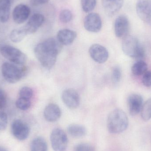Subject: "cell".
<instances>
[{
    "mask_svg": "<svg viewBox=\"0 0 151 151\" xmlns=\"http://www.w3.org/2000/svg\"><path fill=\"white\" fill-rule=\"evenodd\" d=\"M62 46L57 39L49 38L36 45L34 49L35 55L43 67L51 69L55 64Z\"/></svg>",
    "mask_w": 151,
    "mask_h": 151,
    "instance_id": "6da1fadb",
    "label": "cell"
},
{
    "mask_svg": "<svg viewBox=\"0 0 151 151\" xmlns=\"http://www.w3.org/2000/svg\"><path fill=\"white\" fill-rule=\"evenodd\" d=\"M128 125V118L126 113L121 109H115L108 115L107 127L111 134L122 133L127 129Z\"/></svg>",
    "mask_w": 151,
    "mask_h": 151,
    "instance_id": "7a4b0ae2",
    "label": "cell"
},
{
    "mask_svg": "<svg viewBox=\"0 0 151 151\" xmlns=\"http://www.w3.org/2000/svg\"><path fill=\"white\" fill-rule=\"evenodd\" d=\"M122 48L125 55L135 59L144 57L145 51L138 39L132 35H128L123 38Z\"/></svg>",
    "mask_w": 151,
    "mask_h": 151,
    "instance_id": "3957f363",
    "label": "cell"
},
{
    "mask_svg": "<svg viewBox=\"0 0 151 151\" xmlns=\"http://www.w3.org/2000/svg\"><path fill=\"white\" fill-rule=\"evenodd\" d=\"M17 65L4 63L1 67L2 75L5 81L9 83H14L19 81L24 76L25 70Z\"/></svg>",
    "mask_w": 151,
    "mask_h": 151,
    "instance_id": "277c9868",
    "label": "cell"
},
{
    "mask_svg": "<svg viewBox=\"0 0 151 151\" xmlns=\"http://www.w3.org/2000/svg\"><path fill=\"white\" fill-rule=\"evenodd\" d=\"M2 55L10 62L17 65H24L26 63L27 56L24 53L15 47L10 45H4L0 48Z\"/></svg>",
    "mask_w": 151,
    "mask_h": 151,
    "instance_id": "5b68a950",
    "label": "cell"
},
{
    "mask_svg": "<svg viewBox=\"0 0 151 151\" xmlns=\"http://www.w3.org/2000/svg\"><path fill=\"white\" fill-rule=\"evenodd\" d=\"M50 142L54 151H65L68 144V138L61 129L55 128L50 134Z\"/></svg>",
    "mask_w": 151,
    "mask_h": 151,
    "instance_id": "8992f818",
    "label": "cell"
},
{
    "mask_svg": "<svg viewBox=\"0 0 151 151\" xmlns=\"http://www.w3.org/2000/svg\"><path fill=\"white\" fill-rule=\"evenodd\" d=\"M11 130L12 135L19 141L25 140L29 137L30 129L29 126L20 119H16L12 123Z\"/></svg>",
    "mask_w": 151,
    "mask_h": 151,
    "instance_id": "52a82bcc",
    "label": "cell"
},
{
    "mask_svg": "<svg viewBox=\"0 0 151 151\" xmlns=\"http://www.w3.org/2000/svg\"><path fill=\"white\" fill-rule=\"evenodd\" d=\"M83 26L87 31L97 33L101 30L102 21L99 14L96 12L89 13L84 18Z\"/></svg>",
    "mask_w": 151,
    "mask_h": 151,
    "instance_id": "ba28073f",
    "label": "cell"
},
{
    "mask_svg": "<svg viewBox=\"0 0 151 151\" xmlns=\"http://www.w3.org/2000/svg\"><path fill=\"white\" fill-rule=\"evenodd\" d=\"M136 11L143 21L151 25V0H138L137 3Z\"/></svg>",
    "mask_w": 151,
    "mask_h": 151,
    "instance_id": "9c48e42d",
    "label": "cell"
},
{
    "mask_svg": "<svg viewBox=\"0 0 151 151\" xmlns=\"http://www.w3.org/2000/svg\"><path fill=\"white\" fill-rule=\"evenodd\" d=\"M89 53L92 59L99 64L105 63L109 57L108 50L104 46L93 44L90 47Z\"/></svg>",
    "mask_w": 151,
    "mask_h": 151,
    "instance_id": "30bf717a",
    "label": "cell"
},
{
    "mask_svg": "<svg viewBox=\"0 0 151 151\" xmlns=\"http://www.w3.org/2000/svg\"><path fill=\"white\" fill-rule=\"evenodd\" d=\"M115 35L118 38H124L128 35L129 30V22L128 18L125 15L117 17L114 24Z\"/></svg>",
    "mask_w": 151,
    "mask_h": 151,
    "instance_id": "8fae6325",
    "label": "cell"
},
{
    "mask_svg": "<svg viewBox=\"0 0 151 151\" xmlns=\"http://www.w3.org/2000/svg\"><path fill=\"white\" fill-rule=\"evenodd\" d=\"M144 104L142 97L138 94H130L127 99V105L130 115L135 116L141 113Z\"/></svg>",
    "mask_w": 151,
    "mask_h": 151,
    "instance_id": "7c38bea8",
    "label": "cell"
},
{
    "mask_svg": "<svg viewBox=\"0 0 151 151\" xmlns=\"http://www.w3.org/2000/svg\"><path fill=\"white\" fill-rule=\"evenodd\" d=\"M62 98L65 104L70 109H76L80 104L79 94L73 89L68 88L64 90L62 93Z\"/></svg>",
    "mask_w": 151,
    "mask_h": 151,
    "instance_id": "4fadbf2b",
    "label": "cell"
},
{
    "mask_svg": "<svg viewBox=\"0 0 151 151\" xmlns=\"http://www.w3.org/2000/svg\"><path fill=\"white\" fill-rule=\"evenodd\" d=\"M44 21L45 17L43 15L40 13H35L29 18L26 24L23 27L27 35L32 34L38 31Z\"/></svg>",
    "mask_w": 151,
    "mask_h": 151,
    "instance_id": "5bb4252c",
    "label": "cell"
},
{
    "mask_svg": "<svg viewBox=\"0 0 151 151\" xmlns=\"http://www.w3.org/2000/svg\"><path fill=\"white\" fill-rule=\"evenodd\" d=\"M31 10L27 5L20 4L17 5L12 12V19L17 24L24 23L29 18Z\"/></svg>",
    "mask_w": 151,
    "mask_h": 151,
    "instance_id": "9a60e30c",
    "label": "cell"
},
{
    "mask_svg": "<svg viewBox=\"0 0 151 151\" xmlns=\"http://www.w3.org/2000/svg\"><path fill=\"white\" fill-rule=\"evenodd\" d=\"M61 109L56 104H49L44 109V118L49 122H55L58 120L61 117Z\"/></svg>",
    "mask_w": 151,
    "mask_h": 151,
    "instance_id": "2e32d148",
    "label": "cell"
},
{
    "mask_svg": "<svg viewBox=\"0 0 151 151\" xmlns=\"http://www.w3.org/2000/svg\"><path fill=\"white\" fill-rule=\"evenodd\" d=\"M77 36L75 31L69 29H63L58 31L57 39L62 45H70L74 41Z\"/></svg>",
    "mask_w": 151,
    "mask_h": 151,
    "instance_id": "e0dca14e",
    "label": "cell"
},
{
    "mask_svg": "<svg viewBox=\"0 0 151 151\" xmlns=\"http://www.w3.org/2000/svg\"><path fill=\"white\" fill-rule=\"evenodd\" d=\"M123 2L124 0H102V4L106 14L111 17L121 9Z\"/></svg>",
    "mask_w": 151,
    "mask_h": 151,
    "instance_id": "ac0fdd59",
    "label": "cell"
},
{
    "mask_svg": "<svg viewBox=\"0 0 151 151\" xmlns=\"http://www.w3.org/2000/svg\"><path fill=\"white\" fill-rule=\"evenodd\" d=\"M11 0H0V22L6 23L9 18Z\"/></svg>",
    "mask_w": 151,
    "mask_h": 151,
    "instance_id": "d6986e66",
    "label": "cell"
},
{
    "mask_svg": "<svg viewBox=\"0 0 151 151\" xmlns=\"http://www.w3.org/2000/svg\"><path fill=\"white\" fill-rule=\"evenodd\" d=\"M67 131L71 136L75 138L83 137L87 133V130L84 126L77 124L69 125L67 127Z\"/></svg>",
    "mask_w": 151,
    "mask_h": 151,
    "instance_id": "ffe728a7",
    "label": "cell"
},
{
    "mask_svg": "<svg viewBox=\"0 0 151 151\" xmlns=\"http://www.w3.org/2000/svg\"><path fill=\"white\" fill-rule=\"evenodd\" d=\"M31 151H47L48 146L46 140L39 137L32 141L30 145Z\"/></svg>",
    "mask_w": 151,
    "mask_h": 151,
    "instance_id": "44dd1931",
    "label": "cell"
},
{
    "mask_svg": "<svg viewBox=\"0 0 151 151\" xmlns=\"http://www.w3.org/2000/svg\"><path fill=\"white\" fill-rule=\"evenodd\" d=\"M148 71V65L144 61L142 60L135 63L131 68V72L133 75L140 76L143 75Z\"/></svg>",
    "mask_w": 151,
    "mask_h": 151,
    "instance_id": "7402d4cb",
    "label": "cell"
},
{
    "mask_svg": "<svg viewBox=\"0 0 151 151\" xmlns=\"http://www.w3.org/2000/svg\"><path fill=\"white\" fill-rule=\"evenodd\" d=\"M27 35L24 27L14 29L10 35V39L12 42L18 43L22 41Z\"/></svg>",
    "mask_w": 151,
    "mask_h": 151,
    "instance_id": "603a6c76",
    "label": "cell"
},
{
    "mask_svg": "<svg viewBox=\"0 0 151 151\" xmlns=\"http://www.w3.org/2000/svg\"><path fill=\"white\" fill-rule=\"evenodd\" d=\"M141 114L142 119L144 121L151 119V97L144 103Z\"/></svg>",
    "mask_w": 151,
    "mask_h": 151,
    "instance_id": "cb8c5ba5",
    "label": "cell"
},
{
    "mask_svg": "<svg viewBox=\"0 0 151 151\" xmlns=\"http://www.w3.org/2000/svg\"><path fill=\"white\" fill-rule=\"evenodd\" d=\"M82 9L86 13H90L95 9L96 0H81Z\"/></svg>",
    "mask_w": 151,
    "mask_h": 151,
    "instance_id": "d4e9b609",
    "label": "cell"
},
{
    "mask_svg": "<svg viewBox=\"0 0 151 151\" xmlns=\"http://www.w3.org/2000/svg\"><path fill=\"white\" fill-rule=\"evenodd\" d=\"M16 106L19 110L26 111L31 107V99L19 97L16 101Z\"/></svg>",
    "mask_w": 151,
    "mask_h": 151,
    "instance_id": "484cf974",
    "label": "cell"
},
{
    "mask_svg": "<svg viewBox=\"0 0 151 151\" xmlns=\"http://www.w3.org/2000/svg\"><path fill=\"white\" fill-rule=\"evenodd\" d=\"M59 19L62 23L66 24L71 21L73 18V14L69 9L63 10L59 14Z\"/></svg>",
    "mask_w": 151,
    "mask_h": 151,
    "instance_id": "4316f807",
    "label": "cell"
},
{
    "mask_svg": "<svg viewBox=\"0 0 151 151\" xmlns=\"http://www.w3.org/2000/svg\"><path fill=\"white\" fill-rule=\"evenodd\" d=\"M122 78V70L119 66H115L112 70L111 78L114 83H118Z\"/></svg>",
    "mask_w": 151,
    "mask_h": 151,
    "instance_id": "83f0119b",
    "label": "cell"
},
{
    "mask_svg": "<svg viewBox=\"0 0 151 151\" xmlns=\"http://www.w3.org/2000/svg\"><path fill=\"white\" fill-rule=\"evenodd\" d=\"M33 95V91L31 88L27 86L22 87L19 91V96L20 98L31 99Z\"/></svg>",
    "mask_w": 151,
    "mask_h": 151,
    "instance_id": "f1b7e54d",
    "label": "cell"
},
{
    "mask_svg": "<svg viewBox=\"0 0 151 151\" xmlns=\"http://www.w3.org/2000/svg\"><path fill=\"white\" fill-rule=\"evenodd\" d=\"M74 151H96V150L92 145L89 144L81 143L76 146Z\"/></svg>",
    "mask_w": 151,
    "mask_h": 151,
    "instance_id": "f546056e",
    "label": "cell"
},
{
    "mask_svg": "<svg viewBox=\"0 0 151 151\" xmlns=\"http://www.w3.org/2000/svg\"><path fill=\"white\" fill-rule=\"evenodd\" d=\"M8 117L5 113L0 111V131L3 130L7 127Z\"/></svg>",
    "mask_w": 151,
    "mask_h": 151,
    "instance_id": "4dcf8cb0",
    "label": "cell"
},
{
    "mask_svg": "<svg viewBox=\"0 0 151 151\" xmlns=\"http://www.w3.org/2000/svg\"><path fill=\"white\" fill-rule=\"evenodd\" d=\"M143 84L146 87L151 86V71H147L143 75L142 78Z\"/></svg>",
    "mask_w": 151,
    "mask_h": 151,
    "instance_id": "1f68e13d",
    "label": "cell"
},
{
    "mask_svg": "<svg viewBox=\"0 0 151 151\" xmlns=\"http://www.w3.org/2000/svg\"><path fill=\"white\" fill-rule=\"evenodd\" d=\"M7 95L3 90L0 89V110H3L7 104Z\"/></svg>",
    "mask_w": 151,
    "mask_h": 151,
    "instance_id": "d6a6232c",
    "label": "cell"
},
{
    "mask_svg": "<svg viewBox=\"0 0 151 151\" xmlns=\"http://www.w3.org/2000/svg\"><path fill=\"white\" fill-rule=\"evenodd\" d=\"M49 0H30V4L33 6H38L46 4Z\"/></svg>",
    "mask_w": 151,
    "mask_h": 151,
    "instance_id": "836d02e7",
    "label": "cell"
},
{
    "mask_svg": "<svg viewBox=\"0 0 151 151\" xmlns=\"http://www.w3.org/2000/svg\"><path fill=\"white\" fill-rule=\"evenodd\" d=\"M0 151H8L4 147L2 146H0Z\"/></svg>",
    "mask_w": 151,
    "mask_h": 151,
    "instance_id": "e575fe53",
    "label": "cell"
}]
</instances>
